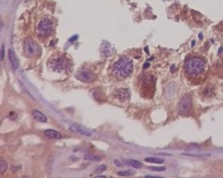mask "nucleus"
<instances>
[{"label":"nucleus","mask_w":223,"mask_h":178,"mask_svg":"<svg viewBox=\"0 0 223 178\" xmlns=\"http://www.w3.org/2000/svg\"><path fill=\"white\" fill-rule=\"evenodd\" d=\"M132 61L127 57H121L112 67L113 74L118 78H124L131 75L133 71Z\"/></svg>","instance_id":"f257e3e1"},{"label":"nucleus","mask_w":223,"mask_h":178,"mask_svg":"<svg viewBox=\"0 0 223 178\" xmlns=\"http://www.w3.org/2000/svg\"><path fill=\"white\" fill-rule=\"evenodd\" d=\"M206 69V62L202 58L193 57L188 59L184 65V69L188 75L196 76L201 74Z\"/></svg>","instance_id":"f03ea898"},{"label":"nucleus","mask_w":223,"mask_h":178,"mask_svg":"<svg viewBox=\"0 0 223 178\" xmlns=\"http://www.w3.org/2000/svg\"><path fill=\"white\" fill-rule=\"evenodd\" d=\"M24 52L25 55L28 57H33L39 55L41 49L39 45L32 38H26L24 41Z\"/></svg>","instance_id":"7ed1b4c3"},{"label":"nucleus","mask_w":223,"mask_h":178,"mask_svg":"<svg viewBox=\"0 0 223 178\" xmlns=\"http://www.w3.org/2000/svg\"><path fill=\"white\" fill-rule=\"evenodd\" d=\"M53 22L48 18L42 19L37 27V33L40 37H47L53 31Z\"/></svg>","instance_id":"20e7f679"},{"label":"nucleus","mask_w":223,"mask_h":178,"mask_svg":"<svg viewBox=\"0 0 223 178\" xmlns=\"http://www.w3.org/2000/svg\"><path fill=\"white\" fill-rule=\"evenodd\" d=\"M68 61L62 57H58L52 59L49 62V67L53 71L56 72H61L66 70L68 67Z\"/></svg>","instance_id":"39448f33"},{"label":"nucleus","mask_w":223,"mask_h":178,"mask_svg":"<svg viewBox=\"0 0 223 178\" xmlns=\"http://www.w3.org/2000/svg\"><path fill=\"white\" fill-rule=\"evenodd\" d=\"M192 108V99L189 95H184L180 100L178 104V112L181 115H186L190 112Z\"/></svg>","instance_id":"423d86ee"},{"label":"nucleus","mask_w":223,"mask_h":178,"mask_svg":"<svg viewBox=\"0 0 223 178\" xmlns=\"http://www.w3.org/2000/svg\"><path fill=\"white\" fill-rule=\"evenodd\" d=\"M77 78L85 83L92 82L96 79V75L91 70L82 69L79 70L76 75Z\"/></svg>","instance_id":"0eeeda50"},{"label":"nucleus","mask_w":223,"mask_h":178,"mask_svg":"<svg viewBox=\"0 0 223 178\" xmlns=\"http://www.w3.org/2000/svg\"><path fill=\"white\" fill-rule=\"evenodd\" d=\"M115 95L120 101L123 102L130 99V94L128 89L119 88L115 91Z\"/></svg>","instance_id":"6e6552de"},{"label":"nucleus","mask_w":223,"mask_h":178,"mask_svg":"<svg viewBox=\"0 0 223 178\" xmlns=\"http://www.w3.org/2000/svg\"><path fill=\"white\" fill-rule=\"evenodd\" d=\"M70 130L72 132H75L77 133H79L80 134H82L83 136L85 137H91L92 136V133L90 131L87 130L86 129L84 128V127H81L78 124H73L70 126Z\"/></svg>","instance_id":"1a4fd4ad"},{"label":"nucleus","mask_w":223,"mask_h":178,"mask_svg":"<svg viewBox=\"0 0 223 178\" xmlns=\"http://www.w3.org/2000/svg\"><path fill=\"white\" fill-rule=\"evenodd\" d=\"M31 114H32L33 118L37 121L41 123H46L47 121V118L46 117V115L43 113H42L39 110H33Z\"/></svg>","instance_id":"9d476101"},{"label":"nucleus","mask_w":223,"mask_h":178,"mask_svg":"<svg viewBox=\"0 0 223 178\" xmlns=\"http://www.w3.org/2000/svg\"><path fill=\"white\" fill-rule=\"evenodd\" d=\"M44 134L46 137H47L50 139H55V140H59L62 138V135L61 134L54 129H47L45 130Z\"/></svg>","instance_id":"9b49d317"},{"label":"nucleus","mask_w":223,"mask_h":178,"mask_svg":"<svg viewBox=\"0 0 223 178\" xmlns=\"http://www.w3.org/2000/svg\"><path fill=\"white\" fill-rule=\"evenodd\" d=\"M8 56H9V61L11 63V65H12L13 68L14 69H17L18 67V65H19V61L18 60L17 56L15 55L13 50H12L11 49L9 50Z\"/></svg>","instance_id":"f8f14e48"},{"label":"nucleus","mask_w":223,"mask_h":178,"mask_svg":"<svg viewBox=\"0 0 223 178\" xmlns=\"http://www.w3.org/2000/svg\"><path fill=\"white\" fill-rule=\"evenodd\" d=\"M84 158L85 160L91 161L94 162H99L102 161V157L100 156L96 155L94 154H86L84 155Z\"/></svg>","instance_id":"ddd939ff"},{"label":"nucleus","mask_w":223,"mask_h":178,"mask_svg":"<svg viewBox=\"0 0 223 178\" xmlns=\"http://www.w3.org/2000/svg\"><path fill=\"white\" fill-rule=\"evenodd\" d=\"M145 161L149 162V163H155V164H162L164 162L163 158H156V157H147L145 158Z\"/></svg>","instance_id":"4468645a"},{"label":"nucleus","mask_w":223,"mask_h":178,"mask_svg":"<svg viewBox=\"0 0 223 178\" xmlns=\"http://www.w3.org/2000/svg\"><path fill=\"white\" fill-rule=\"evenodd\" d=\"M111 47L110 45L108 44L107 45H105L102 47V54L103 56L105 57H109V56L111 55Z\"/></svg>","instance_id":"2eb2a0df"},{"label":"nucleus","mask_w":223,"mask_h":178,"mask_svg":"<svg viewBox=\"0 0 223 178\" xmlns=\"http://www.w3.org/2000/svg\"><path fill=\"white\" fill-rule=\"evenodd\" d=\"M130 164L131 165L132 167H133L134 168H136V169H140L143 167V164H142L141 162H140L139 161H137V160H134V159L130 161Z\"/></svg>","instance_id":"dca6fc26"},{"label":"nucleus","mask_w":223,"mask_h":178,"mask_svg":"<svg viewBox=\"0 0 223 178\" xmlns=\"http://www.w3.org/2000/svg\"><path fill=\"white\" fill-rule=\"evenodd\" d=\"M134 173V172L132 170H124V171H119L117 173V175L119 176H122V177H127V176H132Z\"/></svg>","instance_id":"f3484780"},{"label":"nucleus","mask_w":223,"mask_h":178,"mask_svg":"<svg viewBox=\"0 0 223 178\" xmlns=\"http://www.w3.org/2000/svg\"><path fill=\"white\" fill-rule=\"evenodd\" d=\"M7 168V163L5 161H1L0 162V173L3 174L4 173Z\"/></svg>","instance_id":"a211bd4d"},{"label":"nucleus","mask_w":223,"mask_h":178,"mask_svg":"<svg viewBox=\"0 0 223 178\" xmlns=\"http://www.w3.org/2000/svg\"><path fill=\"white\" fill-rule=\"evenodd\" d=\"M149 170H152V171H155V172H162L166 170V167L164 166H149L148 167Z\"/></svg>","instance_id":"6ab92c4d"},{"label":"nucleus","mask_w":223,"mask_h":178,"mask_svg":"<svg viewBox=\"0 0 223 178\" xmlns=\"http://www.w3.org/2000/svg\"><path fill=\"white\" fill-rule=\"evenodd\" d=\"M107 169V166L104 164H102L97 167V168L95 170V173H101L103 172H104L105 170Z\"/></svg>","instance_id":"aec40b11"},{"label":"nucleus","mask_w":223,"mask_h":178,"mask_svg":"<svg viewBox=\"0 0 223 178\" xmlns=\"http://www.w3.org/2000/svg\"><path fill=\"white\" fill-rule=\"evenodd\" d=\"M5 57V46L4 45H2V50H1V61H2L4 59Z\"/></svg>","instance_id":"412c9836"},{"label":"nucleus","mask_w":223,"mask_h":178,"mask_svg":"<svg viewBox=\"0 0 223 178\" xmlns=\"http://www.w3.org/2000/svg\"><path fill=\"white\" fill-rule=\"evenodd\" d=\"M115 165H116L117 166V167H119V168H122V166H123V164H122V162L120 161H119V160H115Z\"/></svg>","instance_id":"4be33fe9"},{"label":"nucleus","mask_w":223,"mask_h":178,"mask_svg":"<svg viewBox=\"0 0 223 178\" xmlns=\"http://www.w3.org/2000/svg\"><path fill=\"white\" fill-rule=\"evenodd\" d=\"M149 67H150V63H149L146 62V63H144V65H143V69H146L149 68Z\"/></svg>","instance_id":"5701e85b"},{"label":"nucleus","mask_w":223,"mask_h":178,"mask_svg":"<svg viewBox=\"0 0 223 178\" xmlns=\"http://www.w3.org/2000/svg\"><path fill=\"white\" fill-rule=\"evenodd\" d=\"M145 177H162L159 176H146Z\"/></svg>","instance_id":"b1692460"}]
</instances>
